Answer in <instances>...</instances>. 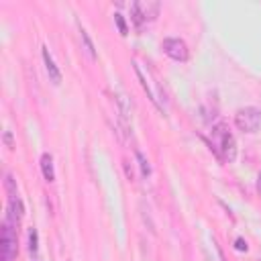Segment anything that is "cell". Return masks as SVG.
<instances>
[{"mask_svg": "<svg viewBox=\"0 0 261 261\" xmlns=\"http://www.w3.org/2000/svg\"><path fill=\"white\" fill-rule=\"evenodd\" d=\"M210 147L222 163H232L237 157V141L224 122H218L210 130Z\"/></svg>", "mask_w": 261, "mask_h": 261, "instance_id": "6da1fadb", "label": "cell"}, {"mask_svg": "<svg viewBox=\"0 0 261 261\" xmlns=\"http://www.w3.org/2000/svg\"><path fill=\"white\" fill-rule=\"evenodd\" d=\"M159 8L161 4L159 2H153V0H139V2H133L130 4V18L135 22L137 29H143L145 22H151L157 18L159 14Z\"/></svg>", "mask_w": 261, "mask_h": 261, "instance_id": "7a4b0ae2", "label": "cell"}, {"mask_svg": "<svg viewBox=\"0 0 261 261\" xmlns=\"http://www.w3.org/2000/svg\"><path fill=\"white\" fill-rule=\"evenodd\" d=\"M234 124L243 133H257L261 128V110L255 106L239 108L234 114Z\"/></svg>", "mask_w": 261, "mask_h": 261, "instance_id": "3957f363", "label": "cell"}, {"mask_svg": "<svg viewBox=\"0 0 261 261\" xmlns=\"http://www.w3.org/2000/svg\"><path fill=\"white\" fill-rule=\"evenodd\" d=\"M161 49L173 61H188V57H190V49H188L186 41L179 39V37H167V39H163Z\"/></svg>", "mask_w": 261, "mask_h": 261, "instance_id": "277c9868", "label": "cell"}, {"mask_svg": "<svg viewBox=\"0 0 261 261\" xmlns=\"http://www.w3.org/2000/svg\"><path fill=\"white\" fill-rule=\"evenodd\" d=\"M0 249H2V261H12L16 257V232L10 224V220H4L2 224V237H0Z\"/></svg>", "mask_w": 261, "mask_h": 261, "instance_id": "5b68a950", "label": "cell"}, {"mask_svg": "<svg viewBox=\"0 0 261 261\" xmlns=\"http://www.w3.org/2000/svg\"><path fill=\"white\" fill-rule=\"evenodd\" d=\"M43 61H45V69H47L49 80H51L55 86L61 84V71H59V67L55 65V61H53V57H51V53H49L47 47H43Z\"/></svg>", "mask_w": 261, "mask_h": 261, "instance_id": "8992f818", "label": "cell"}, {"mask_svg": "<svg viewBox=\"0 0 261 261\" xmlns=\"http://www.w3.org/2000/svg\"><path fill=\"white\" fill-rule=\"evenodd\" d=\"M24 214V206H22V200L18 196H8V220L10 222H18Z\"/></svg>", "mask_w": 261, "mask_h": 261, "instance_id": "52a82bcc", "label": "cell"}, {"mask_svg": "<svg viewBox=\"0 0 261 261\" xmlns=\"http://www.w3.org/2000/svg\"><path fill=\"white\" fill-rule=\"evenodd\" d=\"M41 171H43V177L47 181H53L55 179V169H53V157H51V153H43L41 155Z\"/></svg>", "mask_w": 261, "mask_h": 261, "instance_id": "ba28073f", "label": "cell"}, {"mask_svg": "<svg viewBox=\"0 0 261 261\" xmlns=\"http://www.w3.org/2000/svg\"><path fill=\"white\" fill-rule=\"evenodd\" d=\"M77 29H80V39H82V43H84V49L88 51V55L92 57V59H96V49H94V43H92V39H90V35H88V31L77 22Z\"/></svg>", "mask_w": 261, "mask_h": 261, "instance_id": "9c48e42d", "label": "cell"}, {"mask_svg": "<svg viewBox=\"0 0 261 261\" xmlns=\"http://www.w3.org/2000/svg\"><path fill=\"white\" fill-rule=\"evenodd\" d=\"M137 159H139V165H141L143 175H149V173H151V165H149V161L145 159V155H143L141 151H137Z\"/></svg>", "mask_w": 261, "mask_h": 261, "instance_id": "30bf717a", "label": "cell"}, {"mask_svg": "<svg viewBox=\"0 0 261 261\" xmlns=\"http://www.w3.org/2000/svg\"><path fill=\"white\" fill-rule=\"evenodd\" d=\"M37 241H39L37 230H35V228H31V230H29V251H31L33 255L37 253Z\"/></svg>", "mask_w": 261, "mask_h": 261, "instance_id": "8fae6325", "label": "cell"}, {"mask_svg": "<svg viewBox=\"0 0 261 261\" xmlns=\"http://www.w3.org/2000/svg\"><path fill=\"white\" fill-rule=\"evenodd\" d=\"M114 22H116V27H118V31H120V35H128V29H126V22H124V18H122V14H120V12H116V14H114Z\"/></svg>", "mask_w": 261, "mask_h": 261, "instance_id": "7c38bea8", "label": "cell"}, {"mask_svg": "<svg viewBox=\"0 0 261 261\" xmlns=\"http://www.w3.org/2000/svg\"><path fill=\"white\" fill-rule=\"evenodd\" d=\"M234 249H239V251H247V243H245L243 239H237V241H234Z\"/></svg>", "mask_w": 261, "mask_h": 261, "instance_id": "4fadbf2b", "label": "cell"}, {"mask_svg": "<svg viewBox=\"0 0 261 261\" xmlns=\"http://www.w3.org/2000/svg\"><path fill=\"white\" fill-rule=\"evenodd\" d=\"M4 143L8 145V149H12V137H10V133H8V130L4 133Z\"/></svg>", "mask_w": 261, "mask_h": 261, "instance_id": "5bb4252c", "label": "cell"}, {"mask_svg": "<svg viewBox=\"0 0 261 261\" xmlns=\"http://www.w3.org/2000/svg\"><path fill=\"white\" fill-rule=\"evenodd\" d=\"M257 190H259V194H261V173H259V179H257Z\"/></svg>", "mask_w": 261, "mask_h": 261, "instance_id": "9a60e30c", "label": "cell"}]
</instances>
